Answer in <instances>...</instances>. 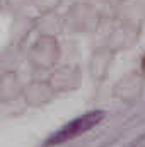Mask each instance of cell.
Instances as JSON below:
<instances>
[{"label": "cell", "mask_w": 145, "mask_h": 147, "mask_svg": "<svg viewBox=\"0 0 145 147\" xmlns=\"http://www.w3.org/2000/svg\"><path fill=\"white\" fill-rule=\"evenodd\" d=\"M106 116V111L104 110H92L87 111L77 118H73L72 121L65 123L63 127H60L55 134H51L48 139H46V144L44 146H60V144H65V142H70L73 139L91 132L96 125H99Z\"/></svg>", "instance_id": "obj_1"}]
</instances>
